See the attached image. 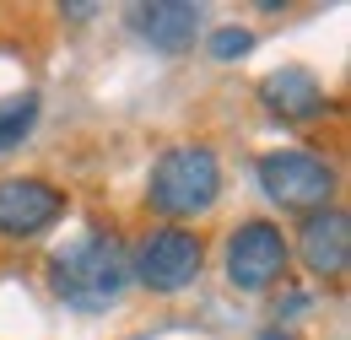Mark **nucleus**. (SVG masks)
<instances>
[{"instance_id": "obj_11", "label": "nucleus", "mask_w": 351, "mask_h": 340, "mask_svg": "<svg viewBox=\"0 0 351 340\" xmlns=\"http://www.w3.org/2000/svg\"><path fill=\"white\" fill-rule=\"evenodd\" d=\"M254 49V33H243V27H221V33H211V54L217 60H243Z\"/></svg>"}, {"instance_id": "obj_3", "label": "nucleus", "mask_w": 351, "mask_h": 340, "mask_svg": "<svg viewBox=\"0 0 351 340\" xmlns=\"http://www.w3.org/2000/svg\"><path fill=\"white\" fill-rule=\"evenodd\" d=\"M254 173L265 200H276L281 211H324V200L335 195V168L319 151H265Z\"/></svg>"}, {"instance_id": "obj_2", "label": "nucleus", "mask_w": 351, "mask_h": 340, "mask_svg": "<svg viewBox=\"0 0 351 340\" xmlns=\"http://www.w3.org/2000/svg\"><path fill=\"white\" fill-rule=\"evenodd\" d=\"M217 195H221V168H217V151H211V146H168V151L152 162L146 206L157 216H168V227L211 211Z\"/></svg>"}, {"instance_id": "obj_12", "label": "nucleus", "mask_w": 351, "mask_h": 340, "mask_svg": "<svg viewBox=\"0 0 351 340\" xmlns=\"http://www.w3.org/2000/svg\"><path fill=\"white\" fill-rule=\"evenodd\" d=\"M60 16H65V22H92V16H97V5H65Z\"/></svg>"}, {"instance_id": "obj_5", "label": "nucleus", "mask_w": 351, "mask_h": 340, "mask_svg": "<svg viewBox=\"0 0 351 340\" xmlns=\"http://www.w3.org/2000/svg\"><path fill=\"white\" fill-rule=\"evenodd\" d=\"M287 232L276 221H243L232 238H227V281L238 292H270L287 270Z\"/></svg>"}, {"instance_id": "obj_8", "label": "nucleus", "mask_w": 351, "mask_h": 340, "mask_svg": "<svg viewBox=\"0 0 351 340\" xmlns=\"http://www.w3.org/2000/svg\"><path fill=\"white\" fill-rule=\"evenodd\" d=\"M130 22H135V33L152 43V49H162V54H184L189 43L200 38L206 11L189 5V0H152V5H130Z\"/></svg>"}, {"instance_id": "obj_10", "label": "nucleus", "mask_w": 351, "mask_h": 340, "mask_svg": "<svg viewBox=\"0 0 351 340\" xmlns=\"http://www.w3.org/2000/svg\"><path fill=\"white\" fill-rule=\"evenodd\" d=\"M33 125H38V97H33V92L5 97V103H0V151L22 146V141L33 135Z\"/></svg>"}, {"instance_id": "obj_4", "label": "nucleus", "mask_w": 351, "mask_h": 340, "mask_svg": "<svg viewBox=\"0 0 351 340\" xmlns=\"http://www.w3.org/2000/svg\"><path fill=\"white\" fill-rule=\"evenodd\" d=\"M200 265H206V243L189 227H152L135 249V276L157 298H173L184 287H195Z\"/></svg>"}, {"instance_id": "obj_13", "label": "nucleus", "mask_w": 351, "mask_h": 340, "mask_svg": "<svg viewBox=\"0 0 351 340\" xmlns=\"http://www.w3.org/2000/svg\"><path fill=\"white\" fill-rule=\"evenodd\" d=\"M260 340H292V335H287V330H265Z\"/></svg>"}, {"instance_id": "obj_1", "label": "nucleus", "mask_w": 351, "mask_h": 340, "mask_svg": "<svg viewBox=\"0 0 351 340\" xmlns=\"http://www.w3.org/2000/svg\"><path fill=\"white\" fill-rule=\"evenodd\" d=\"M49 287L76 313H108L130 287V254H125V243L114 232L92 227V232H82L76 243H65L49 259Z\"/></svg>"}, {"instance_id": "obj_9", "label": "nucleus", "mask_w": 351, "mask_h": 340, "mask_svg": "<svg viewBox=\"0 0 351 340\" xmlns=\"http://www.w3.org/2000/svg\"><path fill=\"white\" fill-rule=\"evenodd\" d=\"M260 103L276 114V119H287V125H308V119H324V108H330V97H324V86L313 71H270L260 82Z\"/></svg>"}, {"instance_id": "obj_7", "label": "nucleus", "mask_w": 351, "mask_h": 340, "mask_svg": "<svg viewBox=\"0 0 351 340\" xmlns=\"http://www.w3.org/2000/svg\"><path fill=\"white\" fill-rule=\"evenodd\" d=\"M298 254L313 276L324 281H341L351 265V216L341 206H324V211H308L303 232H298Z\"/></svg>"}, {"instance_id": "obj_6", "label": "nucleus", "mask_w": 351, "mask_h": 340, "mask_svg": "<svg viewBox=\"0 0 351 340\" xmlns=\"http://www.w3.org/2000/svg\"><path fill=\"white\" fill-rule=\"evenodd\" d=\"M65 216V195L44 178H5L0 184V232L5 238H38Z\"/></svg>"}]
</instances>
